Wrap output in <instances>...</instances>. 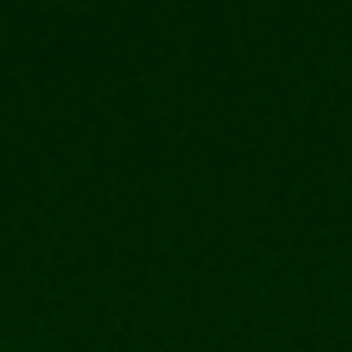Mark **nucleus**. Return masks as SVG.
Returning <instances> with one entry per match:
<instances>
[]
</instances>
